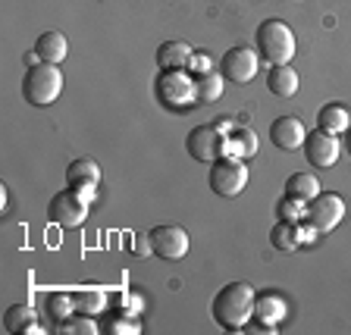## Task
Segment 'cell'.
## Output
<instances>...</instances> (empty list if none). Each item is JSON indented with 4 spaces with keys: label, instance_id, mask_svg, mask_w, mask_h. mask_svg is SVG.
Wrapping results in <instances>:
<instances>
[{
    "label": "cell",
    "instance_id": "6da1fadb",
    "mask_svg": "<svg viewBox=\"0 0 351 335\" xmlns=\"http://www.w3.org/2000/svg\"><path fill=\"white\" fill-rule=\"evenodd\" d=\"M254 301L257 295L248 282H229L217 292V298L210 304V314L219 329L239 332V329H245L254 320Z\"/></svg>",
    "mask_w": 351,
    "mask_h": 335
},
{
    "label": "cell",
    "instance_id": "7a4b0ae2",
    "mask_svg": "<svg viewBox=\"0 0 351 335\" xmlns=\"http://www.w3.org/2000/svg\"><path fill=\"white\" fill-rule=\"evenodd\" d=\"M154 97L169 113H185L197 103V82L189 69H167L154 79Z\"/></svg>",
    "mask_w": 351,
    "mask_h": 335
},
{
    "label": "cell",
    "instance_id": "3957f363",
    "mask_svg": "<svg viewBox=\"0 0 351 335\" xmlns=\"http://www.w3.org/2000/svg\"><path fill=\"white\" fill-rule=\"evenodd\" d=\"M254 44H257L261 60H267L270 66H285V63H292V57H295V32L282 19L261 22Z\"/></svg>",
    "mask_w": 351,
    "mask_h": 335
},
{
    "label": "cell",
    "instance_id": "277c9868",
    "mask_svg": "<svg viewBox=\"0 0 351 335\" xmlns=\"http://www.w3.org/2000/svg\"><path fill=\"white\" fill-rule=\"evenodd\" d=\"M63 95V73L57 63H35L22 79V97L32 107H51Z\"/></svg>",
    "mask_w": 351,
    "mask_h": 335
},
{
    "label": "cell",
    "instance_id": "5b68a950",
    "mask_svg": "<svg viewBox=\"0 0 351 335\" xmlns=\"http://www.w3.org/2000/svg\"><path fill=\"white\" fill-rule=\"evenodd\" d=\"M207 182H210V191L219 197H235L245 191L248 185V166L241 157H219V160L210 163V175H207Z\"/></svg>",
    "mask_w": 351,
    "mask_h": 335
},
{
    "label": "cell",
    "instance_id": "8992f818",
    "mask_svg": "<svg viewBox=\"0 0 351 335\" xmlns=\"http://www.w3.org/2000/svg\"><path fill=\"white\" fill-rule=\"evenodd\" d=\"M345 219V201L336 191H320V195L304 207V223L314 226L317 232H332Z\"/></svg>",
    "mask_w": 351,
    "mask_h": 335
},
{
    "label": "cell",
    "instance_id": "52a82bcc",
    "mask_svg": "<svg viewBox=\"0 0 351 335\" xmlns=\"http://www.w3.org/2000/svg\"><path fill=\"white\" fill-rule=\"evenodd\" d=\"M88 197H82L79 191L73 188H63L57 191V195L51 197V204H47V216H51V223H57V226L63 229H79L82 223L88 219Z\"/></svg>",
    "mask_w": 351,
    "mask_h": 335
},
{
    "label": "cell",
    "instance_id": "ba28073f",
    "mask_svg": "<svg viewBox=\"0 0 351 335\" xmlns=\"http://www.w3.org/2000/svg\"><path fill=\"white\" fill-rule=\"evenodd\" d=\"M219 66H223V75H226L229 82H235V85H248V82L257 75V69H261V53H257L254 47L239 44V47H229V51L223 53Z\"/></svg>",
    "mask_w": 351,
    "mask_h": 335
},
{
    "label": "cell",
    "instance_id": "9c48e42d",
    "mask_svg": "<svg viewBox=\"0 0 351 335\" xmlns=\"http://www.w3.org/2000/svg\"><path fill=\"white\" fill-rule=\"evenodd\" d=\"M147 241H151V251L160 260H182L191 248V238L182 226H154Z\"/></svg>",
    "mask_w": 351,
    "mask_h": 335
},
{
    "label": "cell",
    "instance_id": "30bf717a",
    "mask_svg": "<svg viewBox=\"0 0 351 335\" xmlns=\"http://www.w3.org/2000/svg\"><path fill=\"white\" fill-rule=\"evenodd\" d=\"M185 151L191 153V160L197 163H213L223 157V132L217 125H197L185 138Z\"/></svg>",
    "mask_w": 351,
    "mask_h": 335
},
{
    "label": "cell",
    "instance_id": "8fae6325",
    "mask_svg": "<svg viewBox=\"0 0 351 335\" xmlns=\"http://www.w3.org/2000/svg\"><path fill=\"white\" fill-rule=\"evenodd\" d=\"M339 153H342V147H339L336 135H329V132H323V129L307 132V138H304V157H307V163H311L314 169L336 166Z\"/></svg>",
    "mask_w": 351,
    "mask_h": 335
},
{
    "label": "cell",
    "instance_id": "7c38bea8",
    "mask_svg": "<svg viewBox=\"0 0 351 335\" xmlns=\"http://www.w3.org/2000/svg\"><path fill=\"white\" fill-rule=\"evenodd\" d=\"M317 238L314 226H301V223H285V219H276V226L270 229V245L276 251H285V254H295L301 245H311Z\"/></svg>",
    "mask_w": 351,
    "mask_h": 335
},
{
    "label": "cell",
    "instance_id": "4fadbf2b",
    "mask_svg": "<svg viewBox=\"0 0 351 335\" xmlns=\"http://www.w3.org/2000/svg\"><path fill=\"white\" fill-rule=\"evenodd\" d=\"M66 182H69L73 191H79L82 197L95 201L97 185H101V166L91 157H79V160H73L66 166Z\"/></svg>",
    "mask_w": 351,
    "mask_h": 335
},
{
    "label": "cell",
    "instance_id": "5bb4252c",
    "mask_svg": "<svg viewBox=\"0 0 351 335\" xmlns=\"http://www.w3.org/2000/svg\"><path fill=\"white\" fill-rule=\"evenodd\" d=\"M304 138H307V129L298 116H279L276 123L270 125L273 147H279V151H285V153L301 151V147H304Z\"/></svg>",
    "mask_w": 351,
    "mask_h": 335
},
{
    "label": "cell",
    "instance_id": "9a60e30c",
    "mask_svg": "<svg viewBox=\"0 0 351 335\" xmlns=\"http://www.w3.org/2000/svg\"><path fill=\"white\" fill-rule=\"evenodd\" d=\"M285 320V301L279 295H257L254 301V323L261 332H276V326Z\"/></svg>",
    "mask_w": 351,
    "mask_h": 335
},
{
    "label": "cell",
    "instance_id": "2e32d148",
    "mask_svg": "<svg viewBox=\"0 0 351 335\" xmlns=\"http://www.w3.org/2000/svg\"><path fill=\"white\" fill-rule=\"evenodd\" d=\"M223 153L226 157H254L257 153V135L248 125H232V129L223 135Z\"/></svg>",
    "mask_w": 351,
    "mask_h": 335
},
{
    "label": "cell",
    "instance_id": "e0dca14e",
    "mask_svg": "<svg viewBox=\"0 0 351 335\" xmlns=\"http://www.w3.org/2000/svg\"><path fill=\"white\" fill-rule=\"evenodd\" d=\"M298 73H295L292 66H270V73H267V88H270V95H276L279 101H289V97L298 95Z\"/></svg>",
    "mask_w": 351,
    "mask_h": 335
},
{
    "label": "cell",
    "instance_id": "ac0fdd59",
    "mask_svg": "<svg viewBox=\"0 0 351 335\" xmlns=\"http://www.w3.org/2000/svg\"><path fill=\"white\" fill-rule=\"evenodd\" d=\"M195 53V47L185 41H163L157 47V69L167 73V69H189V60Z\"/></svg>",
    "mask_w": 351,
    "mask_h": 335
},
{
    "label": "cell",
    "instance_id": "d6986e66",
    "mask_svg": "<svg viewBox=\"0 0 351 335\" xmlns=\"http://www.w3.org/2000/svg\"><path fill=\"white\" fill-rule=\"evenodd\" d=\"M3 329L7 332H16V335H29V332H41L38 329V314L32 304H13L7 307V314H3Z\"/></svg>",
    "mask_w": 351,
    "mask_h": 335
},
{
    "label": "cell",
    "instance_id": "ffe728a7",
    "mask_svg": "<svg viewBox=\"0 0 351 335\" xmlns=\"http://www.w3.org/2000/svg\"><path fill=\"white\" fill-rule=\"evenodd\" d=\"M35 53L41 63H63L66 53H69V41H66L63 32H44L35 41Z\"/></svg>",
    "mask_w": 351,
    "mask_h": 335
},
{
    "label": "cell",
    "instance_id": "44dd1931",
    "mask_svg": "<svg viewBox=\"0 0 351 335\" xmlns=\"http://www.w3.org/2000/svg\"><path fill=\"white\" fill-rule=\"evenodd\" d=\"M320 195V182H317V175L311 173H292L285 179V197H292L298 204H311L314 197Z\"/></svg>",
    "mask_w": 351,
    "mask_h": 335
},
{
    "label": "cell",
    "instance_id": "7402d4cb",
    "mask_svg": "<svg viewBox=\"0 0 351 335\" xmlns=\"http://www.w3.org/2000/svg\"><path fill=\"white\" fill-rule=\"evenodd\" d=\"M101 332L107 335H138L141 332V323H138V314H132V310H110L104 314L101 320Z\"/></svg>",
    "mask_w": 351,
    "mask_h": 335
},
{
    "label": "cell",
    "instance_id": "603a6c76",
    "mask_svg": "<svg viewBox=\"0 0 351 335\" xmlns=\"http://www.w3.org/2000/svg\"><path fill=\"white\" fill-rule=\"evenodd\" d=\"M317 129L329 132V135H342L351 129V113L342 103H326V107L317 113Z\"/></svg>",
    "mask_w": 351,
    "mask_h": 335
},
{
    "label": "cell",
    "instance_id": "cb8c5ba5",
    "mask_svg": "<svg viewBox=\"0 0 351 335\" xmlns=\"http://www.w3.org/2000/svg\"><path fill=\"white\" fill-rule=\"evenodd\" d=\"M197 103H217L226 91V75L223 73H207L197 75Z\"/></svg>",
    "mask_w": 351,
    "mask_h": 335
},
{
    "label": "cell",
    "instance_id": "d4e9b609",
    "mask_svg": "<svg viewBox=\"0 0 351 335\" xmlns=\"http://www.w3.org/2000/svg\"><path fill=\"white\" fill-rule=\"evenodd\" d=\"M44 310H47V317H51L53 323H63L75 314V298L66 292H51L44 298Z\"/></svg>",
    "mask_w": 351,
    "mask_h": 335
},
{
    "label": "cell",
    "instance_id": "484cf974",
    "mask_svg": "<svg viewBox=\"0 0 351 335\" xmlns=\"http://www.w3.org/2000/svg\"><path fill=\"white\" fill-rule=\"evenodd\" d=\"M60 335H101V323L95 320L91 314H79V317H69V320H63L57 326Z\"/></svg>",
    "mask_w": 351,
    "mask_h": 335
},
{
    "label": "cell",
    "instance_id": "4316f807",
    "mask_svg": "<svg viewBox=\"0 0 351 335\" xmlns=\"http://www.w3.org/2000/svg\"><path fill=\"white\" fill-rule=\"evenodd\" d=\"M73 298H75V310H79V314H91V317L101 314L104 304H107V295L97 292V288H82Z\"/></svg>",
    "mask_w": 351,
    "mask_h": 335
},
{
    "label": "cell",
    "instance_id": "83f0119b",
    "mask_svg": "<svg viewBox=\"0 0 351 335\" xmlns=\"http://www.w3.org/2000/svg\"><path fill=\"white\" fill-rule=\"evenodd\" d=\"M276 219H285V223H304V204H298L292 197H282L276 204Z\"/></svg>",
    "mask_w": 351,
    "mask_h": 335
},
{
    "label": "cell",
    "instance_id": "f1b7e54d",
    "mask_svg": "<svg viewBox=\"0 0 351 335\" xmlns=\"http://www.w3.org/2000/svg\"><path fill=\"white\" fill-rule=\"evenodd\" d=\"M189 73L195 75H207V73H213V60H210V53H204V51H195L191 53V60H189Z\"/></svg>",
    "mask_w": 351,
    "mask_h": 335
},
{
    "label": "cell",
    "instance_id": "f546056e",
    "mask_svg": "<svg viewBox=\"0 0 351 335\" xmlns=\"http://www.w3.org/2000/svg\"><path fill=\"white\" fill-rule=\"evenodd\" d=\"M345 145H348V153H351V129L345 132Z\"/></svg>",
    "mask_w": 351,
    "mask_h": 335
}]
</instances>
